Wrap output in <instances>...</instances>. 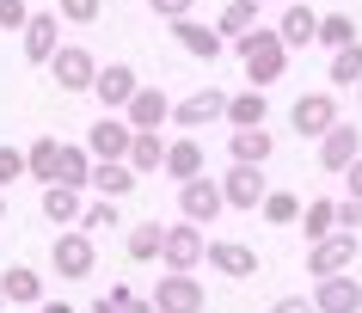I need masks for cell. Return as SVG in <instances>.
Wrapping results in <instances>:
<instances>
[{
  "label": "cell",
  "instance_id": "obj_1",
  "mask_svg": "<svg viewBox=\"0 0 362 313\" xmlns=\"http://www.w3.org/2000/svg\"><path fill=\"white\" fill-rule=\"evenodd\" d=\"M233 49H240V68H246V80L258 93H270V86L283 80V68H288V43L276 37V25H258V31L240 37Z\"/></svg>",
  "mask_w": 362,
  "mask_h": 313
},
{
  "label": "cell",
  "instance_id": "obj_2",
  "mask_svg": "<svg viewBox=\"0 0 362 313\" xmlns=\"http://www.w3.org/2000/svg\"><path fill=\"white\" fill-rule=\"evenodd\" d=\"M49 271L62 276V283H86V276L98 271V246L86 228H62L56 246H49Z\"/></svg>",
  "mask_w": 362,
  "mask_h": 313
},
{
  "label": "cell",
  "instance_id": "obj_3",
  "mask_svg": "<svg viewBox=\"0 0 362 313\" xmlns=\"http://www.w3.org/2000/svg\"><path fill=\"white\" fill-rule=\"evenodd\" d=\"M338 123H344L338 117V93H301L295 105H288V129H295L301 141H313V148H320Z\"/></svg>",
  "mask_w": 362,
  "mask_h": 313
},
{
  "label": "cell",
  "instance_id": "obj_4",
  "mask_svg": "<svg viewBox=\"0 0 362 313\" xmlns=\"http://www.w3.org/2000/svg\"><path fill=\"white\" fill-rule=\"evenodd\" d=\"M203 307H209V289L197 283V271H160L153 313H203Z\"/></svg>",
  "mask_w": 362,
  "mask_h": 313
},
{
  "label": "cell",
  "instance_id": "obj_5",
  "mask_svg": "<svg viewBox=\"0 0 362 313\" xmlns=\"http://www.w3.org/2000/svg\"><path fill=\"white\" fill-rule=\"evenodd\" d=\"M160 264L166 271H203L209 264V240L197 221H172L166 228V246H160Z\"/></svg>",
  "mask_w": 362,
  "mask_h": 313
},
{
  "label": "cell",
  "instance_id": "obj_6",
  "mask_svg": "<svg viewBox=\"0 0 362 313\" xmlns=\"http://www.w3.org/2000/svg\"><path fill=\"white\" fill-rule=\"evenodd\" d=\"M221 209H228V191H221V178H191V184H178V215L185 221H221Z\"/></svg>",
  "mask_w": 362,
  "mask_h": 313
},
{
  "label": "cell",
  "instance_id": "obj_7",
  "mask_svg": "<svg viewBox=\"0 0 362 313\" xmlns=\"http://www.w3.org/2000/svg\"><path fill=\"white\" fill-rule=\"evenodd\" d=\"M49 74H56L62 93H93L98 86V56L86 49V43H62V56L49 61Z\"/></svg>",
  "mask_w": 362,
  "mask_h": 313
},
{
  "label": "cell",
  "instance_id": "obj_8",
  "mask_svg": "<svg viewBox=\"0 0 362 313\" xmlns=\"http://www.w3.org/2000/svg\"><path fill=\"white\" fill-rule=\"evenodd\" d=\"M350 264H356V234H350V228H338V234L320 240V246H307V271H313V283H325V276H350Z\"/></svg>",
  "mask_w": 362,
  "mask_h": 313
},
{
  "label": "cell",
  "instance_id": "obj_9",
  "mask_svg": "<svg viewBox=\"0 0 362 313\" xmlns=\"http://www.w3.org/2000/svg\"><path fill=\"white\" fill-rule=\"evenodd\" d=\"M135 93H141V74H135L129 61H111V68H98V86H93V98L111 111V117H123L135 105Z\"/></svg>",
  "mask_w": 362,
  "mask_h": 313
},
{
  "label": "cell",
  "instance_id": "obj_10",
  "mask_svg": "<svg viewBox=\"0 0 362 313\" xmlns=\"http://www.w3.org/2000/svg\"><path fill=\"white\" fill-rule=\"evenodd\" d=\"M228 117V93L221 86H197L191 98H178V111H172V123L185 129V136H197L203 123H221Z\"/></svg>",
  "mask_w": 362,
  "mask_h": 313
},
{
  "label": "cell",
  "instance_id": "obj_11",
  "mask_svg": "<svg viewBox=\"0 0 362 313\" xmlns=\"http://www.w3.org/2000/svg\"><path fill=\"white\" fill-rule=\"evenodd\" d=\"M19 43H25V61L49 68V61L62 56V13H31V25L19 31Z\"/></svg>",
  "mask_w": 362,
  "mask_h": 313
},
{
  "label": "cell",
  "instance_id": "obj_12",
  "mask_svg": "<svg viewBox=\"0 0 362 313\" xmlns=\"http://www.w3.org/2000/svg\"><path fill=\"white\" fill-rule=\"evenodd\" d=\"M221 191H228V209H264L270 178H264V166H228L221 172Z\"/></svg>",
  "mask_w": 362,
  "mask_h": 313
},
{
  "label": "cell",
  "instance_id": "obj_13",
  "mask_svg": "<svg viewBox=\"0 0 362 313\" xmlns=\"http://www.w3.org/2000/svg\"><path fill=\"white\" fill-rule=\"evenodd\" d=\"M86 148H93V160H129V148H135V129H129V117H105L86 129Z\"/></svg>",
  "mask_w": 362,
  "mask_h": 313
},
{
  "label": "cell",
  "instance_id": "obj_14",
  "mask_svg": "<svg viewBox=\"0 0 362 313\" xmlns=\"http://www.w3.org/2000/svg\"><path fill=\"white\" fill-rule=\"evenodd\" d=\"M356 160H362V129H356V123H338V129L320 141V172H338L344 178Z\"/></svg>",
  "mask_w": 362,
  "mask_h": 313
},
{
  "label": "cell",
  "instance_id": "obj_15",
  "mask_svg": "<svg viewBox=\"0 0 362 313\" xmlns=\"http://www.w3.org/2000/svg\"><path fill=\"white\" fill-rule=\"evenodd\" d=\"M203 166H209V154H203V141H197V136H172L166 141V178H172V184L203 178Z\"/></svg>",
  "mask_w": 362,
  "mask_h": 313
},
{
  "label": "cell",
  "instance_id": "obj_16",
  "mask_svg": "<svg viewBox=\"0 0 362 313\" xmlns=\"http://www.w3.org/2000/svg\"><path fill=\"white\" fill-rule=\"evenodd\" d=\"M320 19H325V13H313V6H301V0H288L283 19H276V37H283L288 49H307V43H320Z\"/></svg>",
  "mask_w": 362,
  "mask_h": 313
},
{
  "label": "cell",
  "instance_id": "obj_17",
  "mask_svg": "<svg viewBox=\"0 0 362 313\" xmlns=\"http://www.w3.org/2000/svg\"><path fill=\"white\" fill-rule=\"evenodd\" d=\"M209 271L233 276V283H246V276L258 271V252H252L246 240H209Z\"/></svg>",
  "mask_w": 362,
  "mask_h": 313
},
{
  "label": "cell",
  "instance_id": "obj_18",
  "mask_svg": "<svg viewBox=\"0 0 362 313\" xmlns=\"http://www.w3.org/2000/svg\"><path fill=\"white\" fill-rule=\"evenodd\" d=\"M313 307L320 313H362V283L356 276H325V283H313Z\"/></svg>",
  "mask_w": 362,
  "mask_h": 313
},
{
  "label": "cell",
  "instance_id": "obj_19",
  "mask_svg": "<svg viewBox=\"0 0 362 313\" xmlns=\"http://www.w3.org/2000/svg\"><path fill=\"white\" fill-rule=\"evenodd\" d=\"M172 37L185 43V49H191L197 61H215L221 49H228V37H221L215 25H197V19H172Z\"/></svg>",
  "mask_w": 362,
  "mask_h": 313
},
{
  "label": "cell",
  "instance_id": "obj_20",
  "mask_svg": "<svg viewBox=\"0 0 362 313\" xmlns=\"http://www.w3.org/2000/svg\"><path fill=\"white\" fill-rule=\"evenodd\" d=\"M172 111H178V105H172L160 86H141V93H135V105L123 111V117H129V129H160V123H172Z\"/></svg>",
  "mask_w": 362,
  "mask_h": 313
},
{
  "label": "cell",
  "instance_id": "obj_21",
  "mask_svg": "<svg viewBox=\"0 0 362 313\" xmlns=\"http://www.w3.org/2000/svg\"><path fill=\"white\" fill-rule=\"evenodd\" d=\"M135 184H141V172H135L129 160H98V166H93V191L111 196V203H123Z\"/></svg>",
  "mask_w": 362,
  "mask_h": 313
},
{
  "label": "cell",
  "instance_id": "obj_22",
  "mask_svg": "<svg viewBox=\"0 0 362 313\" xmlns=\"http://www.w3.org/2000/svg\"><path fill=\"white\" fill-rule=\"evenodd\" d=\"M270 154H276V136H270V129H233L228 136V160L233 166H264Z\"/></svg>",
  "mask_w": 362,
  "mask_h": 313
},
{
  "label": "cell",
  "instance_id": "obj_23",
  "mask_svg": "<svg viewBox=\"0 0 362 313\" xmlns=\"http://www.w3.org/2000/svg\"><path fill=\"white\" fill-rule=\"evenodd\" d=\"M0 289L13 307H43V271H25V264H6L0 271Z\"/></svg>",
  "mask_w": 362,
  "mask_h": 313
},
{
  "label": "cell",
  "instance_id": "obj_24",
  "mask_svg": "<svg viewBox=\"0 0 362 313\" xmlns=\"http://www.w3.org/2000/svg\"><path fill=\"white\" fill-rule=\"evenodd\" d=\"M43 221H68V228H80V221H86V203H80V191L74 184H49V191H43Z\"/></svg>",
  "mask_w": 362,
  "mask_h": 313
},
{
  "label": "cell",
  "instance_id": "obj_25",
  "mask_svg": "<svg viewBox=\"0 0 362 313\" xmlns=\"http://www.w3.org/2000/svg\"><path fill=\"white\" fill-rule=\"evenodd\" d=\"M62 148H68V141H56V136H37L31 148H25V160H31V178H37L43 191L62 178Z\"/></svg>",
  "mask_w": 362,
  "mask_h": 313
},
{
  "label": "cell",
  "instance_id": "obj_26",
  "mask_svg": "<svg viewBox=\"0 0 362 313\" xmlns=\"http://www.w3.org/2000/svg\"><path fill=\"white\" fill-rule=\"evenodd\" d=\"M338 228H344V221H338V203H332V196H313V203L301 209V234H307V246L332 240Z\"/></svg>",
  "mask_w": 362,
  "mask_h": 313
},
{
  "label": "cell",
  "instance_id": "obj_27",
  "mask_svg": "<svg viewBox=\"0 0 362 313\" xmlns=\"http://www.w3.org/2000/svg\"><path fill=\"white\" fill-rule=\"evenodd\" d=\"M258 13H264L258 0H228V6H221V19H215V31H221L228 43H240V37L258 31Z\"/></svg>",
  "mask_w": 362,
  "mask_h": 313
},
{
  "label": "cell",
  "instance_id": "obj_28",
  "mask_svg": "<svg viewBox=\"0 0 362 313\" xmlns=\"http://www.w3.org/2000/svg\"><path fill=\"white\" fill-rule=\"evenodd\" d=\"M264 117H270V98L258 93V86L228 98V123H233V129H264Z\"/></svg>",
  "mask_w": 362,
  "mask_h": 313
},
{
  "label": "cell",
  "instance_id": "obj_29",
  "mask_svg": "<svg viewBox=\"0 0 362 313\" xmlns=\"http://www.w3.org/2000/svg\"><path fill=\"white\" fill-rule=\"evenodd\" d=\"M129 166H135L141 178H148V172H166V141H160V129H135Z\"/></svg>",
  "mask_w": 362,
  "mask_h": 313
},
{
  "label": "cell",
  "instance_id": "obj_30",
  "mask_svg": "<svg viewBox=\"0 0 362 313\" xmlns=\"http://www.w3.org/2000/svg\"><path fill=\"white\" fill-rule=\"evenodd\" d=\"M93 313H153V295H135L129 283H111V289L93 301Z\"/></svg>",
  "mask_w": 362,
  "mask_h": 313
},
{
  "label": "cell",
  "instance_id": "obj_31",
  "mask_svg": "<svg viewBox=\"0 0 362 313\" xmlns=\"http://www.w3.org/2000/svg\"><path fill=\"white\" fill-rule=\"evenodd\" d=\"M350 43H362L356 19H350V13H325V19H320V49L338 56V49H350Z\"/></svg>",
  "mask_w": 362,
  "mask_h": 313
},
{
  "label": "cell",
  "instance_id": "obj_32",
  "mask_svg": "<svg viewBox=\"0 0 362 313\" xmlns=\"http://www.w3.org/2000/svg\"><path fill=\"white\" fill-rule=\"evenodd\" d=\"M160 246H166V228H160V221H135V228H129V258H135V264L160 258Z\"/></svg>",
  "mask_w": 362,
  "mask_h": 313
},
{
  "label": "cell",
  "instance_id": "obj_33",
  "mask_svg": "<svg viewBox=\"0 0 362 313\" xmlns=\"http://www.w3.org/2000/svg\"><path fill=\"white\" fill-rule=\"evenodd\" d=\"M325 74H332V93H344V86H362V43H350V49H338Z\"/></svg>",
  "mask_w": 362,
  "mask_h": 313
},
{
  "label": "cell",
  "instance_id": "obj_34",
  "mask_svg": "<svg viewBox=\"0 0 362 313\" xmlns=\"http://www.w3.org/2000/svg\"><path fill=\"white\" fill-rule=\"evenodd\" d=\"M258 215H264V221H276V228H295V221H301V196H295V191H270Z\"/></svg>",
  "mask_w": 362,
  "mask_h": 313
},
{
  "label": "cell",
  "instance_id": "obj_35",
  "mask_svg": "<svg viewBox=\"0 0 362 313\" xmlns=\"http://www.w3.org/2000/svg\"><path fill=\"white\" fill-rule=\"evenodd\" d=\"M19 178H31V160H25V148L6 141V148H0V191H13Z\"/></svg>",
  "mask_w": 362,
  "mask_h": 313
},
{
  "label": "cell",
  "instance_id": "obj_36",
  "mask_svg": "<svg viewBox=\"0 0 362 313\" xmlns=\"http://www.w3.org/2000/svg\"><path fill=\"white\" fill-rule=\"evenodd\" d=\"M56 13L68 25H98V13H105V0H56Z\"/></svg>",
  "mask_w": 362,
  "mask_h": 313
},
{
  "label": "cell",
  "instance_id": "obj_37",
  "mask_svg": "<svg viewBox=\"0 0 362 313\" xmlns=\"http://www.w3.org/2000/svg\"><path fill=\"white\" fill-rule=\"evenodd\" d=\"M117 221H123V215H117V203H111V196H98V203H86V221H80V228L98 234V228H117Z\"/></svg>",
  "mask_w": 362,
  "mask_h": 313
},
{
  "label": "cell",
  "instance_id": "obj_38",
  "mask_svg": "<svg viewBox=\"0 0 362 313\" xmlns=\"http://www.w3.org/2000/svg\"><path fill=\"white\" fill-rule=\"evenodd\" d=\"M31 25V6L25 0H0V31H25Z\"/></svg>",
  "mask_w": 362,
  "mask_h": 313
},
{
  "label": "cell",
  "instance_id": "obj_39",
  "mask_svg": "<svg viewBox=\"0 0 362 313\" xmlns=\"http://www.w3.org/2000/svg\"><path fill=\"white\" fill-rule=\"evenodd\" d=\"M153 13H160V19H191V6L197 0H148Z\"/></svg>",
  "mask_w": 362,
  "mask_h": 313
},
{
  "label": "cell",
  "instance_id": "obj_40",
  "mask_svg": "<svg viewBox=\"0 0 362 313\" xmlns=\"http://www.w3.org/2000/svg\"><path fill=\"white\" fill-rule=\"evenodd\" d=\"M270 313H320L307 295H283V301H270Z\"/></svg>",
  "mask_w": 362,
  "mask_h": 313
},
{
  "label": "cell",
  "instance_id": "obj_41",
  "mask_svg": "<svg viewBox=\"0 0 362 313\" xmlns=\"http://www.w3.org/2000/svg\"><path fill=\"white\" fill-rule=\"evenodd\" d=\"M344 184H350V196H362V160L350 166V172H344Z\"/></svg>",
  "mask_w": 362,
  "mask_h": 313
},
{
  "label": "cell",
  "instance_id": "obj_42",
  "mask_svg": "<svg viewBox=\"0 0 362 313\" xmlns=\"http://www.w3.org/2000/svg\"><path fill=\"white\" fill-rule=\"evenodd\" d=\"M37 313H80V307H68V301H43Z\"/></svg>",
  "mask_w": 362,
  "mask_h": 313
},
{
  "label": "cell",
  "instance_id": "obj_43",
  "mask_svg": "<svg viewBox=\"0 0 362 313\" xmlns=\"http://www.w3.org/2000/svg\"><path fill=\"white\" fill-rule=\"evenodd\" d=\"M258 6H288V0H258Z\"/></svg>",
  "mask_w": 362,
  "mask_h": 313
},
{
  "label": "cell",
  "instance_id": "obj_44",
  "mask_svg": "<svg viewBox=\"0 0 362 313\" xmlns=\"http://www.w3.org/2000/svg\"><path fill=\"white\" fill-rule=\"evenodd\" d=\"M0 215H6V191H0Z\"/></svg>",
  "mask_w": 362,
  "mask_h": 313
},
{
  "label": "cell",
  "instance_id": "obj_45",
  "mask_svg": "<svg viewBox=\"0 0 362 313\" xmlns=\"http://www.w3.org/2000/svg\"><path fill=\"white\" fill-rule=\"evenodd\" d=\"M0 307H13V301H6V289H0Z\"/></svg>",
  "mask_w": 362,
  "mask_h": 313
},
{
  "label": "cell",
  "instance_id": "obj_46",
  "mask_svg": "<svg viewBox=\"0 0 362 313\" xmlns=\"http://www.w3.org/2000/svg\"><path fill=\"white\" fill-rule=\"evenodd\" d=\"M356 105H362V86H356Z\"/></svg>",
  "mask_w": 362,
  "mask_h": 313
}]
</instances>
